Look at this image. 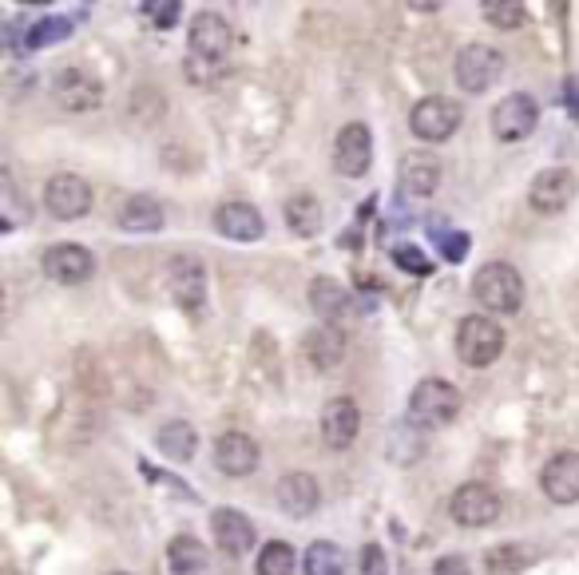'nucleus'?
Instances as JSON below:
<instances>
[{
  "instance_id": "1",
  "label": "nucleus",
  "mask_w": 579,
  "mask_h": 575,
  "mask_svg": "<svg viewBox=\"0 0 579 575\" xmlns=\"http://www.w3.org/2000/svg\"><path fill=\"white\" fill-rule=\"evenodd\" d=\"M457 413H461V389H457L453 381L425 377V381L413 389V397H409V421H413L417 429H425V433L453 425Z\"/></svg>"
},
{
  "instance_id": "2",
  "label": "nucleus",
  "mask_w": 579,
  "mask_h": 575,
  "mask_svg": "<svg viewBox=\"0 0 579 575\" xmlns=\"http://www.w3.org/2000/svg\"><path fill=\"white\" fill-rule=\"evenodd\" d=\"M472 294L488 314H516L524 306V278L508 262H488L476 270Z\"/></svg>"
},
{
  "instance_id": "3",
  "label": "nucleus",
  "mask_w": 579,
  "mask_h": 575,
  "mask_svg": "<svg viewBox=\"0 0 579 575\" xmlns=\"http://www.w3.org/2000/svg\"><path fill=\"white\" fill-rule=\"evenodd\" d=\"M504 353V330L492 314H468L457 326V357L472 369H488Z\"/></svg>"
},
{
  "instance_id": "4",
  "label": "nucleus",
  "mask_w": 579,
  "mask_h": 575,
  "mask_svg": "<svg viewBox=\"0 0 579 575\" xmlns=\"http://www.w3.org/2000/svg\"><path fill=\"white\" fill-rule=\"evenodd\" d=\"M453 72H457V84H461L464 92L480 96V92H488V88L500 80V72H504V52L492 48V44H464L461 52H457Z\"/></svg>"
},
{
  "instance_id": "5",
  "label": "nucleus",
  "mask_w": 579,
  "mask_h": 575,
  "mask_svg": "<svg viewBox=\"0 0 579 575\" xmlns=\"http://www.w3.org/2000/svg\"><path fill=\"white\" fill-rule=\"evenodd\" d=\"M461 104L449 100V96H425L421 104H413L409 112V127L417 139L425 143H445L457 127H461Z\"/></svg>"
},
{
  "instance_id": "6",
  "label": "nucleus",
  "mask_w": 579,
  "mask_h": 575,
  "mask_svg": "<svg viewBox=\"0 0 579 575\" xmlns=\"http://www.w3.org/2000/svg\"><path fill=\"white\" fill-rule=\"evenodd\" d=\"M449 516L461 524V528H488L496 524L500 516V496L492 484H480V480H468L453 492L449 500Z\"/></svg>"
},
{
  "instance_id": "7",
  "label": "nucleus",
  "mask_w": 579,
  "mask_h": 575,
  "mask_svg": "<svg viewBox=\"0 0 579 575\" xmlns=\"http://www.w3.org/2000/svg\"><path fill=\"white\" fill-rule=\"evenodd\" d=\"M167 290H171V298H175L183 310L199 314V310L207 306V270H203V258H195V254H175V258L167 262Z\"/></svg>"
},
{
  "instance_id": "8",
  "label": "nucleus",
  "mask_w": 579,
  "mask_h": 575,
  "mask_svg": "<svg viewBox=\"0 0 579 575\" xmlns=\"http://www.w3.org/2000/svg\"><path fill=\"white\" fill-rule=\"evenodd\" d=\"M44 207H48V215L60 219V223L84 219L88 207H92V187H88V179H80V175H72V171L52 175L48 187H44Z\"/></svg>"
},
{
  "instance_id": "9",
  "label": "nucleus",
  "mask_w": 579,
  "mask_h": 575,
  "mask_svg": "<svg viewBox=\"0 0 579 575\" xmlns=\"http://www.w3.org/2000/svg\"><path fill=\"white\" fill-rule=\"evenodd\" d=\"M576 191H579V183L568 167H548V171H540V175L532 179L528 203H532L536 215H560V211L572 207Z\"/></svg>"
},
{
  "instance_id": "10",
  "label": "nucleus",
  "mask_w": 579,
  "mask_h": 575,
  "mask_svg": "<svg viewBox=\"0 0 579 575\" xmlns=\"http://www.w3.org/2000/svg\"><path fill=\"white\" fill-rule=\"evenodd\" d=\"M52 96H56V104H60L64 112L84 115V112H96V108L104 104V84H100L96 76H88L84 68H64V72H56V80H52Z\"/></svg>"
},
{
  "instance_id": "11",
  "label": "nucleus",
  "mask_w": 579,
  "mask_h": 575,
  "mask_svg": "<svg viewBox=\"0 0 579 575\" xmlns=\"http://www.w3.org/2000/svg\"><path fill=\"white\" fill-rule=\"evenodd\" d=\"M231 48H234V32L231 24H227V16H219V12H199L195 24H191V56L227 68Z\"/></svg>"
},
{
  "instance_id": "12",
  "label": "nucleus",
  "mask_w": 579,
  "mask_h": 575,
  "mask_svg": "<svg viewBox=\"0 0 579 575\" xmlns=\"http://www.w3.org/2000/svg\"><path fill=\"white\" fill-rule=\"evenodd\" d=\"M536 119H540L536 100L524 96V92H512V96H504L492 108V135L500 143H520V139H528L536 131Z\"/></svg>"
},
{
  "instance_id": "13",
  "label": "nucleus",
  "mask_w": 579,
  "mask_h": 575,
  "mask_svg": "<svg viewBox=\"0 0 579 575\" xmlns=\"http://www.w3.org/2000/svg\"><path fill=\"white\" fill-rule=\"evenodd\" d=\"M44 274L60 286H80L96 274V258L88 246H76V242H60V246H48L44 250Z\"/></svg>"
},
{
  "instance_id": "14",
  "label": "nucleus",
  "mask_w": 579,
  "mask_h": 575,
  "mask_svg": "<svg viewBox=\"0 0 579 575\" xmlns=\"http://www.w3.org/2000/svg\"><path fill=\"white\" fill-rule=\"evenodd\" d=\"M373 163V135L365 123H346L338 131V143H334V167L338 175L346 179H361Z\"/></svg>"
},
{
  "instance_id": "15",
  "label": "nucleus",
  "mask_w": 579,
  "mask_h": 575,
  "mask_svg": "<svg viewBox=\"0 0 579 575\" xmlns=\"http://www.w3.org/2000/svg\"><path fill=\"white\" fill-rule=\"evenodd\" d=\"M361 433V409L353 397H334L322 409V441L330 449H349Z\"/></svg>"
},
{
  "instance_id": "16",
  "label": "nucleus",
  "mask_w": 579,
  "mask_h": 575,
  "mask_svg": "<svg viewBox=\"0 0 579 575\" xmlns=\"http://www.w3.org/2000/svg\"><path fill=\"white\" fill-rule=\"evenodd\" d=\"M540 488L552 504H576L579 500V453H556L540 472Z\"/></svg>"
},
{
  "instance_id": "17",
  "label": "nucleus",
  "mask_w": 579,
  "mask_h": 575,
  "mask_svg": "<svg viewBox=\"0 0 579 575\" xmlns=\"http://www.w3.org/2000/svg\"><path fill=\"white\" fill-rule=\"evenodd\" d=\"M211 532H215V544L223 548V556H246L254 548V524L238 508H215Z\"/></svg>"
},
{
  "instance_id": "18",
  "label": "nucleus",
  "mask_w": 579,
  "mask_h": 575,
  "mask_svg": "<svg viewBox=\"0 0 579 575\" xmlns=\"http://www.w3.org/2000/svg\"><path fill=\"white\" fill-rule=\"evenodd\" d=\"M215 230L223 238H234V242H258L266 234V219L250 203H223L215 211Z\"/></svg>"
},
{
  "instance_id": "19",
  "label": "nucleus",
  "mask_w": 579,
  "mask_h": 575,
  "mask_svg": "<svg viewBox=\"0 0 579 575\" xmlns=\"http://www.w3.org/2000/svg\"><path fill=\"white\" fill-rule=\"evenodd\" d=\"M441 187V159L429 151H409L401 159V191L413 199H425Z\"/></svg>"
},
{
  "instance_id": "20",
  "label": "nucleus",
  "mask_w": 579,
  "mask_h": 575,
  "mask_svg": "<svg viewBox=\"0 0 579 575\" xmlns=\"http://www.w3.org/2000/svg\"><path fill=\"white\" fill-rule=\"evenodd\" d=\"M258 457L262 453H258L254 437H246V433H223L215 441V468L227 476H250L258 468Z\"/></svg>"
},
{
  "instance_id": "21",
  "label": "nucleus",
  "mask_w": 579,
  "mask_h": 575,
  "mask_svg": "<svg viewBox=\"0 0 579 575\" xmlns=\"http://www.w3.org/2000/svg\"><path fill=\"white\" fill-rule=\"evenodd\" d=\"M322 504V488L310 472H290L278 480V508L290 516H310Z\"/></svg>"
},
{
  "instance_id": "22",
  "label": "nucleus",
  "mask_w": 579,
  "mask_h": 575,
  "mask_svg": "<svg viewBox=\"0 0 579 575\" xmlns=\"http://www.w3.org/2000/svg\"><path fill=\"white\" fill-rule=\"evenodd\" d=\"M302 349H306V361H310L318 373H330V369H338L342 357H346V334H342L338 326H318V330L306 334Z\"/></svg>"
},
{
  "instance_id": "23",
  "label": "nucleus",
  "mask_w": 579,
  "mask_h": 575,
  "mask_svg": "<svg viewBox=\"0 0 579 575\" xmlns=\"http://www.w3.org/2000/svg\"><path fill=\"white\" fill-rule=\"evenodd\" d=\"M163 203L159 199H151V195H131V199H123V207H119L116 223L123 230H135V234H147V230H159L163 227Z\"/></svg>"
},
{
  "instance_id": "24",
  "label": "nucleus",
  "mask_w": 579,
  "mask_h": 575,
  "mask_svg": "<svg viewBox=\"0 0 579 575\" xmlns=\"http://www.w3.org/2000/svg\"><path fill=\"white\" fill-rule=\"evenodd\" d=\"M282 215H286V227L294 230L298 238H314L322 223H326V215H322V203H318V195H290L286 199V207H282Z\"/></svg>"
},
{
  "instance_id": "25",
  "label": "nucleus",
  "mask_w": 579,
  "mask_h": 575,
  "mask_svg": "<svg viewBox=\"0 0 579 575\" xmlns=\"http://www.w3.org/2000/svg\"><path fill=\"white\" fill-rule=\"evenodd\" d=\"M155 445H159V453L167 460L187 464V460L195 457V449H199V433H195L187 421H167V425L155 433Z\"/></svg>"
},
{
  "instance_id": "26",
  "label": "nucleus",
  "mask_w": 579,
  "mask_h": 575,
  "mask_svg": "<svg viewBox=\"0 0 579 575\" xmlns=\"http://www.w3.org/2000/svg\"><path fill=\"white\" fill-rule=\"evenodd\" d=\"M310 306H314L318 318H326V326H334L349 310L346 286L334 282V278H314V282H310Z\"/></svg>"
},
{
  "instance_id": "27",
  "label": "nucleus",
  "mask_w": 579,
  "mask_h": 575,
  "mask_svg": "<svg viewBox=\"0 0 579 575\" xmlns=\"http://www.w3.org/2000/svg\"><path fill=\"white\" fill-rule=\"evenodd\" d=\"M167 568L175 575H207V548L195 536H175L167 544Z\"/></svg>"
},
{
  "instance_id": "28",
  "label": "nucleus",
  "mask_w": 579,
  "mask_h": 575,
  "mask_svg": "<svg viewBox=\"0 0 579 575\" xmlns=\"http://www.w3.org/2000/svg\"><path fill=\"white\" fill-rule=\"evenodd\" d=\"M68 36H72V20L68 16H36L20 44H24V52H36V48H48V44L68 40Z\"/></svg>"
},
{
  "instance_id": "29",
  "label": "nucleus",
  "mask_w": 579,
  "mask_h": 575,
  "mask_svg": "<svg viewBox=\"0 0 579 575\" xmlns=\"http://www.w3.org/2000/svg\"><path fill=\"white\" fill-rule=\"evenodd\" d=\"M302 572L306 575H346V556L338 544L330 540H314L302 556Z\"/></svg>"
},
{
  "instance_id": "30",
  "label": "nucleus",
  "mask_w": 579,
  "mask_h": 575,
  "mask_svg": "<svg viewBox=\"0 0 579 575\" xmlns=\"http://www.w3.org/2000/svg\"><path fill=\"white\" fill-rule=\"evenodd\" d=\"M421 433L425 429H417L413 421H405V425H393V437H389V457L397 460V464H417L421 453H425V441H421Z\"/></svg>"
},
{
  "instance_id": "31",
  "label": "nucleus",
  "mask_w": 579,
  "mask_h": 575,
  "mask_svg": "<svg viewBox=\"0 0 579 575\" xmlns=\"http://www.w3.org/2000/svg\"><path fill=\"white\" fill-rule=\"evenodd\" d=\"M524 568H528V548H520V544H496L484 552L488 575H520Z\"/></svg>"
},
{
  "instance_id": "32",
  "label": "nucleus",
  "mask_w": 579,
  "mask_h": 575,
  "mask_svg": "<svg viewBox=\"0 0 579 575\" xmlns=\"http://www.w3.org/2000/svg\"><path fill=\"white\" fill-rule=\"evenodd\" d=\"M258 575H294V548L286 540H270L258 552Z\"/></svg>"
},
{
  "instance_id": "33",
  "label": "nucleus",
  "mask_w": 579,
  "mask_h": 575,
  "mask_svg": "<svg viewBox=\"0 0 579 575\" xmlns=\"http://www.w3.org/2000/svg\"><path fill=\"white\" fill-rule=\"evenodd\" d=\"M484 20L492 28H520L528 20V8L516 0H484Z\"/></svg>"
},
{
  "instance_id": "34",
  "label": "nucleus",
  "mask_w": 579,
  "mask_h": 575,
  "mask_svg": "<svg viewBox=\"0 0 579 575\" xmlns=\"http://www.w3.org/2000/svg\"><path fill=\"white\" fill-rule=\"evenodd\" d=\"M393 262L405 270V274H413V278H425V274H433V262L425 258V250L421 246H413V242H405V246H393Z\"/></svg>"
},
{
  "instance_id": "35",
  "label": "nucleus",
  "mask_w": 579,
  "mask_h": 575,
  "mask_svg": "<svg viewBox=\"0 0 579 575\" xmlns=\"http://www.w3.org/2000/svg\"><path fill=\"white\" fill-rule=\"evenodd\" d=\"M143 12L151 16V24H163V28H171V24L179 20V4H175V0H163V4L147 0V4H143Z\"/></svg>"
},
{
  "instance_id": "36",
  "label": "nucleus",
  "mask_w": 579,
  "mask_h": 575,
  "mask_svg": "<svg viewBox=\"0 0 579 575\" xmlns=\"http://www.w3.org/2000/svg\"><path fill=\"white\" fill-rule=\"evenodd\" d=\"M361 575H389L381 544H365V552H361Z\"/></svg>"
},
{
  "instance_id": "37",
  "label": "nucleus",
  "mask_w": 579,
  "mask_h": 575,
  "mask_svg": "<svg viewBox=\"0 0 579 575\" xmlns=\"http://www.w3.org/2000/svg\"><path fill=\"white\" fill-rule=\"evenodd\" d=\"M441 254H445V262H461L464 254H468V234H464V230L445 234V238H441Z\"/></svg>"
},
{
  "instance_id": "38",
  "label": "nucleus",
  "mask_w": 579,
  "mask_h": 575,
  "mask_svg": "<svg viewBox=\"0 0 579 575\" xmlns=\"http://www.w3.org/2000/svg\"><path fill=\"white\" fill-rule=\"evenodd\" d=\"M433 575H472V568H468L464 556H441V560L433 564Z\"/></svg>"
},
{
  "instance_id": "39",
  "label": "nucleus",
  "mask_w": 579,
  "mask_h": 575,
  "mask_svg": "<svg viewBox=\"0 0 579 575\" xmlns=\"http://www.w3.org/2000/svg\"><path fill=\"white\" fill-rule=\"evenodd\" d=\"M112 575H127V572H112Z\"/></svg>"
}]
</instances>
